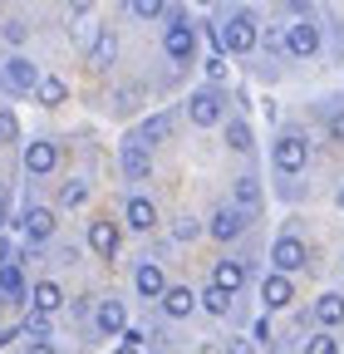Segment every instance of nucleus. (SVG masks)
<instances>
[{
  "label": "nucleus",
  "mask_w": 344,
  "mask_h": 354,
  "mask_svg": "<svg viewBox=\"0 0 344 354\" xmlns=\"http://www.w3.org/2000/svg\"><path fill=\"white\" fill-rule=\"evenodd\" d=\"M207 74H211V84H222L227 79V55H211L207 59Z\"/></svg>",
  "instance_id": "33"
},
{
  "label": "nucleus",
  "mask_w": 344,
  "mask_h": 354,
  "mask_svg": "<svg viewBox=\"0 0 344 354\" xmlns=\"http://www.w3.org/2000/svg\"><path fill=\"white\" fill-rule=\"evenodd\" d=\"M246 232V212L241 207H217V216H211V236L217 241H236Z\"/></svg>",
  "instance_id": "6"
},
{
  "label": "nucleus",
  "mask_w": 344,
  "mask_h": 354,
  "mask_svg": "<svg viewBox=\"0 0 344 354\" xmlns=\"http://www.w3.org/2000/svg\"><path fill=\"white\" fill-rule=\"evenodd\" d=\"M113 354H143V349H138V344H118Z\"/></svg>",
  "instance_id": "41"
},
{
  "label": "nucleus",
  "mask_w": 344,
  "mask_h": 354,
  "mask_svg": "<svg viewBox=\"0 0 344 354\" xmlns=\"http://www.w3.org/2000/svg\"><path fill=\"white\" fill-rule=\"evenodd\" d=\"M211 286H222V290L236 295V290L246 286V266H241V261H222V266H217V276H211Z\"/></svg>",
  "instance_id": "17"
},
{
  "label": "nucleus",
  "mask_w": 344,
  "mask_h": 354,
  "mask_svg": "<svg viewBox=\"0 0 344 354\" xmlns=\"http://www.w3.org/2000/svg\"><path fill=\"white\" fill-rule=\"evenodd\" d=\"M128 10H133L138 20H153V15H162V10H167V0H128Z\"/></svg>",
  "instance_id": "29"
},
{
  "label": "nucleus",
  "mask_w": 344,
  "mask_h": 354,
  "mask_svg": "<svg viewBox=\"0 0 344 354\" xmlns=\"http://www.w3.org/2000/svg\"><path fill=\"white\" fill-rule=\"evenodd\" d=\"M94 10V0H69V15H89Z\"/></svg>",
  "instance_id": "37"
},
{
  "label": "nucleus",
  "mask_w": 344,
  "mask_h": 354,
  "mask_svg": "<svg viewBox=\"0 0 344 354\" xmlns=\"http://www.w3.org/2000/svg\"><path fill=\"white\" fill-rule=\"evenodd\" d=\"M133 286H138V295H143V300H162V295H167V281H162V271H157L153 261H148V266H138Z\"/></svg>",
  "instance_id": "11"
},
{
  "label": "nucleus",
  "mask_w": 344,
  "mask_h": 354,
  "mask_svg": "<svg viewBox=\"0 0 344 354\" xmlns=\"http://www.w3.org/2000/svg\"><path fill=\"white\" fill-rule=\"evenodd\" d=\"M0 266H10V241L0 236Z\"/></svg>",
  "instance_id": "39"
},
{
  "label": "nucleus",
  "mask_w": 344,
  "mask_h": 354,
  "mask_svg": "<svg viewBox=\"0 0 344 354\" xmlns=\"http://www.w3.org/2000/svg\"><path fill=\"white\" fill-rule=\"evenodd\" d=\"M0 143H15V113L0 109Z\"/></svg>",
  "instance_id": "32"
},
{
  "label": "nucleus",
  "mask_w": 344,
  "mask_h": 354,
  "mask_svg": "<svg viewBox=\"0 0 344 354\" xmlns=\"http://www.w3.org/2000/svg\"><path fill=\"white\" fill-rule=\"evenodd\" d=\"M167 133H172V118H167V113H153V118L143 123V143H162Z\"/></svg>",
  "instance_id": "24"
},
{
  "label": "nucleus",
  "mask_w": 344,
  "mask_h": 354,
  "mask_svg": "<svg viewBox=\"0 0 344 354\" xmlns=\"http://www.w3.org/2000/svg\"><path fill=\"white\" fill-rule=\"evenodd\" d=\"M128 227H138V232H153V227H157V212H153L148 197H133V202H128Z\"/></svg>",
  "instance_id": "18"
},
{
  "label": "nucleus",
  "mask_w": 344,
  "mask_h": 354,
  "mask_svg": "<svg viewBox=\"0 0 344 354\" xmlns=\"http://www.w3.org/2000/svg\"><path fill=\"white\" fill-rule=\"evenodd\" d=\"M261 300H266V310H285L290 300H295V286H290V276H266V286H261Z\"/></svg>",
  "instance_id": "9"
},
{
  "label": "nucleus",
  "mask_w": 344,
  "mask_h": 354,
  "mask_svg": "<svg viewBox=\"0 0 344 354\" xmlns=\"http://www.w3.org/2000/svg\"><path fill=\"white\" fill-rule=\"evenodd\" d=\"M59 305H64V290H59L55 281H39V286L30 290V310H39V315H55Z\"/></svg>",
  "instance_id": "12"
},
{
  "label": "nucleus",
  "mask_w": 344,
  "mask_h": 354,
  "mask_svg": "<svg viewBox=\"0 0 344 354\" xmlns=\"http://www.w3.org/2000/svg\"><path fill=\"white\" fill-rule=\"evenodd\" d=\"M35 94H39V104H45V109H59L64 104V94H69V88H64V79H39V88H35Z\"/></svg>",
  "instance_id": "22"
},
{
  "label": "nucleus",
  "mask_w": 344,
  "mask_h": 354,
  "mask_svg": "<svg viewBox=\"0 0 344 354\" xmlns=\"http://www.w3.org/2000/svg\"><path fill=\"white\" fill-rule=\"evenodd\" d=\"M329 138H334V143H344V113H334V118H329Z\"/></svg>",
  "instance_id": "36"
},
{
  "label": "nucleus",
  "mask_w": 344,
  "mask_h": 354,
  "mask_svg": "<svg viewBox=\"0 0 344 354\" xmlns=\"http://www.w3.org/2000/svg\"><path fill=\"white\" fill-rule=\"evenodd\" d=\"M211 44H217V55H246L261 44V30H256V15H231L227 25H211Z\"/></svg>",
  "instance_id": "1"
},
{
  "label": "nucleus",
  "mask_w": 344,
  "mask_h": 354,
  "mask_svg": "<svg viewBox=\"0 0 344 354\" xmlns=\"http://www.w3.org/2000/svg\"><path fill=\"white\" fill-rule=\"evenodd\" d=\"M113 55H118V39L104 30V35L94 39V59H89V64H113Z\"/></svg>",
  "instance_id": "26"
},
{
  "label": "nucleus",
  "mask_w": 344,
  "mask_h": 354,
  "mask_svg": "<svg viewBox=\"0 0 344 354\" xmlns=\"http://www.w3.org/2000/svg\"><path fill=\"white\" fill-rule=\"evenodd\" d=\"M30 354H55V344H50V339H35V344H30Z\"/></svg>",
  "instance_id": "38"
},
{
  "label": "nucleus",
  "mask_w": 344,
  "mask_h": 354,
  "mask_svg": "<svg viewBox=\"0 0 344 354\" xmlns=\"http://www.w3.org/2000/svg\"><path fill=\"white\" fill-rule=\"evenodd\" d=\"M202 305L211 310V315H227V310H231V290H222V286H207Z\"/></svg>",
  "instance_id": "25"
},
{
  "label": "nucleus",
  "mask_w": 344,
  "mask_h": 354,
  "mask_svg": "<svg viewBox=\"0 0 344 354\" xmlns=\"http://www.w3.org/2000/svg\"><path fill=\"white\" fill-rule=\"evenodd\" d=\"M227 148H236V153H246V148H251V128H246L241 118H231V123H227Z\"/></svg>",
  "instance_id": "27"
},
{
  "label": "nucleus",
  "mask_w": 344,
  "mask_h": 354,
  "mask_svg": "<svg viewBox=\"0 0 344 354\" xmlns=\"http://www.w3.org/2000/svg\"><path fill=\"white\" fill-rule=\"evenodd\" d=\"M123 172L133 177V183H143V177L153 172V162H148V153H143V143H128L123 148Z\"/></svg>",
  "instance_id": "16"
},
{
  "label": "nucleus",
  "mask_w": 344,
  "mask_h": 354,
  "mask_svg": "<svg viewBox=\"0 0 344 354\" xmlns=\"http://www.w3.org/2000/svg\"><path fill=\"white\" fill-rule=\"evenodd\" d=\"M20 227H25V232H30V241L39 246V241L55 232V212H50V207H30V212L20 216Z\"/></svg>",
  "instance_id": "10"
},
{
  "label": "nucleus",
  "mask_w": 344,
  "mask_h": 354,
  "mask_svg": "<svg viewBox=\"0 0 344 354\" xmlns=\"http://www.w3.org/2000/svg\"><path fill=\"white\" fill-rule=\"evenodd\" d=\"M0 35H6L10 44H20V39H25V20H6V30H0Z\"/></svg>",
  "instance_id": "34"
},
{
  "label": "nucleus",
  "mask_w": 344,
  "mask_h": 354,
  "mask_svg": "<svg viewBox=\"0 0 344 354\" xmlns=\"http://www.w3.org/2000/svg\"><path fill=\"white\" fill-rule=\"evenodd\" d=\"M20 335L35 344V339H50V320L45 315H39V310H30V315H25V325H20Z\"/></svg>",
  "instance_id": "23"
},
{
  "label": "nucleus",
  "mask_w": 344,
  "mask_h": 354,
  "mask_svg": "<svg viewBox=\"0 0 344 354\" xmlns=\"http://www.w3.org/2000/svg\"><path fill=\"white\" fill-rule=\"evenodd\" d=\"M192 305H197V295L187 290V286H167V295H162V310L172 320H182V315H192Z\"/></svg>",
  "instance_id": "15"
},
{
  "label": "nucleus",
  "mask_w": 344,
  "mask_h": 354,
  "mask_svg": "<svg viewBox=\"0 0 344 354\" xmlns=\"http://www.w3.org/2000/svg\"><path fill=\"white\" fill-rule=\"evenodd\" d=\"M55 162H59V148L55 143H30L25 148V172H35V177L55 172Z\"/></svg>",
  "instance_id": "8"
},
{
  "label": "nucleus",
  "mask_w": 344,
  "mask_h": 354,
  "mask_svg": "<svg viewBox=\"0 0 344 354\" xmlns=\"http://www.w3.org/2000/svg\"><path fill=\"white\" fill-rule=\"evenodd\" d=\"M6 84L20 88V94H30V88H39V69H35L30 59H10V64H6Z\"/></svg>",
  "instance_id": "13"
},
{
  "label": "nucleus",
  "mask_w": 344,
  "mask_h": 354,
  "mask_svg": "<svg viewBox=\"0 0 344 354\" xmlns=\"http://www.w3.org/2000/svg\"><path fill=\"white\" fill-rule=\"evenodd\" d=\"M305 158H310L305 138H295V133L276 138V167H280V172H300V167H305Z\"/></svg>",
  "instance_id": "4"
},
{
  "label": "nucleus",
  "mask_w": 344,
  "mask_h": 354,
  "mask_svg": "<svg viewBox=\"0 0 344 354\" xmlns=\"http://www.w3.org/2000/svg\"><path fill=\"white\" fill-rule=\"evenodd\" d=\"M285 44H290V55L305 59V55H315V50H320V30H315L310 20H295V25L285 30Z\"/></svg>",
  "instance_id": "7"
},
{
  "label": "nucleus",
  "mask_w": 344,
  "mask_h": 354,
  "mask_svg": "<svg viewBox=\"0 0 344 354\" xmlns=\"http://www.w3.org/2000/svg\"><path fill=\"white\" fill-rule=\"evenodd\" d=\"M10 339H15V330H0V349H6Z\"/></svg>",
  "instance_id": "42"
},
{
  "label": "nucleus",
  "mask_w": 344,
  "mask_h": 354,
  "mask_svg": "<svg viewBox=\"0 0 344 354\" xmlns=\"http://www.w3.org/2000/svg\"><path fill=\"white\" fill-rule=\"evenodd\" d=\"M197 354H222V349H217V344H207V349H197Z\"/></svg>",
  "instance_id": "44"
},
{
  "label": "nucleus",
  "mask_w": 344,
  "mask_h": 354,
  "mask_svg": "<svg viewBox=\"0 0 344 354\" xmlns=\"http://www.w3.org/2000/svg\"><path fill=\"white\" fill-rule=\"evenodd\" d=\"M305 354H339V339H334V335H315V339L305 344Z\"/></svg>",
  "instance_id": "31"
},
{
  "label": "nucleus",
  "mask_w": 344,
  "mask_h": 354,
  "mask_svg": "<svg viewBox=\"0 0 344 354\" xmlns=\"http://www.w3.org/2000/svg\"><path fill=\"white\" fill-rule=\"evenodd\" d=\"M315 320L320 325H344V295H320L315 300Z\"/></svg>",
  "instance_id": "19"
},
{
  "label": "nucleus",
  "mask_w": 344,
  "mask_h": 354,
  "mask_svg": "<svg viewBox=\"0 0 344 354\" xmlns=\"http://www.w3.org/2000/svg\"><path fill=\"white\" fill-rule=\"evenodd\" d=\"M236 207H241L246 216L261 207V187H256V177H236Z\"/></svg>",
  "instance_id": "21"
},
{
  "label": "nucleus",
  "mask_w": 344,
  "mask_h": 354,
  "mask_svg": "<svg viewBox=\"0 0 344 354\" xmlns=\"http://www.w3.org/2000/svg\"><path fill=\"white\" fill-rule=\"evenodd\" d=\"M0 227H6V187H0Z\"/></svg>",
  "instance_id": "43"
},
{
  "label": "nucleus",
  "mask_w": 344,
  "mask_h": 354,
  "mask_svg": "<svg viewBox=\"0 0 344 354\" xmlns=\"http://www.w3.org/2000/svg\"><path fill=\"white\" fill-rule=\"evenodd\" d=\"M167 59H178V64H187L192 59V50H197V35H192V25H187V15L178 10L172 15V25H167Z\"/></svg>",
  "instance_id": "2"
},
{
  "label": "nucleus",
  "mask_w": 344,
  "mask_h": 354,
  "mask_svg": "<svg viewBox=\"0 0 344 354\" xmlns=\"http://www.w3.org/2000/svg\"><path fill=\"white\" fill-rule=\"evenodd\" d=\"M123 325H128L123 305H118V300H104V305H99V330H104V335H118Z\"/></svg>",
  "instance_id": "20"
},
{
  "label": "nucleus",
  "mask_w": 344,
  "mask_h": 354,
  "mask_svg": "<svg viewBox=\"0 0 344 354\" xmlns=\"http://www.w3.org/2000/svg\"><path fill=\"white\" fill-rule=\"evenodd\" d=\"M187 113L197 128H211V123H222V94L217 88H197V94L187 99Z\"/></svg>",
  "instance_id": "3"
},
{
  "label": "nucleus",
  "mask_w": 344,
  "mask_h": 354,
  "mask_svg": "<svg viewBox=\"0 0 344 354\" xmlns=\"http://www.w3.org/2000/svg\"><path fill=\"white\" fill-rule=\"evenodd\" d=\"M192 236H197V221L182 216V221H178V241H192Z\"/></svg>",
  "instance_id": "35"
},
{
  "label": "nucleus",
  "mask_w": 344,
  "mask_h": 354,
  "mask_svg": "<svg viewBox=\"0 0 344 354\" xmlns=\"http://www.w3.org/2000/svg\"><path fill=\"white\" fill-rule=\"evenodd\" d=\"M271 261H276V271H280V276L300 271V266H305V241H295V236H280V241L271 246Z\"/></svg>",
  "instance_id": "5"
},
{
  "label": "nucleus",
  "mask_w": 344,
  "mask_h": 354,
  "mask_svg": "<svg viewBox=\"0 0 344 354\" xmlns=\"http://www.w3.org/2000/svg\"><path fill=\"white\" fill-rule=\"evenodd\" d=\"M339 207H344V192H339Z\"/></svg>",
  "instance_id": "45"
},
{
  "label": "nucleus",
  "mask_w": 344,
  "mask_h": 354,
  "mask_svg": "<svg viewBox=\"0 0 344 354\" xmlns=\"http://www.w3.org/2000/svg\"><path fill=\"white\" fill-rule=\"evenodd\" d=\"M0 290H6V295H25V281H20V266L15 261L0 266Z\"/></svg>",
  "instance_id": "28"
},
{
  "label": "nucleus",
  "mask_w": 344,
  "mask_h": 354,
  "mask_svg": "<svg viewBox=\"0 0 344 354\" xmlns=\"http://www.w3.org/2000/svg\"><path fill=\"white\" fill-rule=\"evenodd\" d=\"M59 202H64V207H84V202H89V187H84V183H64Z\"/></svg>",
  "instance_id": "30"
},
{
  "label": "nucleus",
  "mask_w": 344,
  "mask_h": 354,
  "mask_svg": "<svg viewBox=\"0 0 344 354\" xmlns=\"http://www.w3.org/2000/svg\"><path fill=\"white\" fill-rule=\"evenodd\" d=\"M231 354H251V344L246 339H231Z\"/></svg>",
  "instance_id": "40"
},
{
  "label": "nucleus",
  "mask_w": 344,
  "mask_h": 354,
  "mask_svg": "<svg viewBox=\"0 0 344 354\" xmlns=\"http://www.w3.org/2000/svg\"><path fill=\"white\" fill-rule=\"evenodd\" d=\"M89 246L108 261L118 251V221H94V227H89Z\"/></svg>",
  "instance_id": "14"
}]
</instances>
